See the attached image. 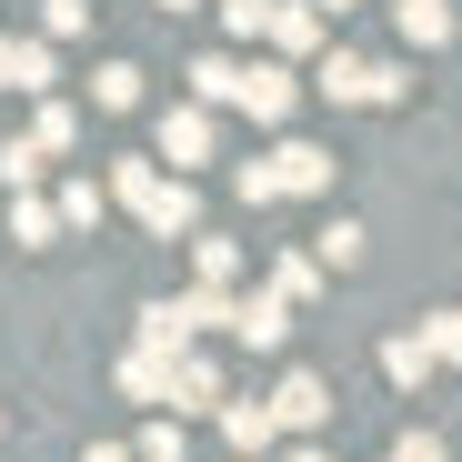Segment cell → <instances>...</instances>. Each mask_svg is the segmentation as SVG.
Listing matches in <instances>:
<instances>
[{"label": "cell", "mask_w": 462, "mask_h": 462, "mask_svg": "<svg viewBox=\"0 0 462 462\" xmlns=\"http://www.w3.org/2000/svg\"><path fill=\"white\" fill-rule=\"evenodd\" d=\"M382 372H393L402 393H412V382H432V342H422V332H393V342H382Z\"/></svg>", "instance_id": "obj_16"}, {"label": "cell", "mask_w": 462, "mask_h": 462, "mask_svg": "<svg viewBox=\"0 0 462 462\" xmlns=\"http://www.w3.org/2000/svg\"><path fill=\"white\" fill-rule=\"evenodd\" d=\"M171 402H191V412H221V362L181 352V362H171Z\"/></svg>", "instance_id": "obj_10"}, {"label": "cell", "mask_w": 462, "mask_h": 462, "mask_svg": "<svg viewBox=\"0 0 462 462\" xmlns=\"http://www.w3.org/2000/svg\"><path fill=\"white\" fill-rule=\"evenodd\" d=\"M162 162H171V171L211 162V101H181V111H162Z\"/></svg>", "instance_id": "obj_4"}, {"label": "cell", "mask_w": 462, "mask_h": 462, "mask_svg": "<svg viewBox=\"0 0 462 462\" xmlns=\"http://www.w3.org/2000/svg\"><path fill=\"white\" fill-rule=\"evenodd\" d=\"M402 91H412V70H402V60H372V81H362V101H402Z\"/></svg>", "instance_id": "obj_28"}, {"label": "cell", "mask_w": 462, "mask_h": 462, "mask_svg": "<svg viewBox=\"0 0 462 462\" xmlns=\"http://www.w3.org/2000/svg\"><path fill=\"white\" fill-rule=\"evenodd\" d=\"M312 252H322V272H352V262H362V221H332Z\"/></svg>", "instance_id": "obj_20"}, {"label": "cell", "mask_w": 462, "mask_h": 462, "mask_svg": "<svg viewBox=\"0 0 462 462\" xmlns=\"http://www.w3.org/2000/svg\"><path fill=\"white\" fill-rule=\"evenodd\" d=\"M11 231H21V242H31V252H41V242H51V231H60V201H21V211H11Z\"/></svg>", "instance_id": "obj_23"}, {"label": "cell", "mask_w": 462, "mask_h": 462, "mask_svg": "<svg viewBox=\"0 0 462 462\" xmlns=\"http://www.w3.org/2000/svg\"><path fill=\"white\" fill-rule=\"evenodd\" d=\"M41 171V141H0V181H31Z\"/></svg>", "instance_id": "obj_29"}, {"label": "cell", "mask_w": 462, "mask_h": 462, "mask_svg": "<svg viewBox=\"0 0 462 462\" xmlns=\"http://www.w3.org/2000/svg\"><path fill=\"white\" fill-rule=\"evenodd\" d=\"M131 452H141V462H191V442H181V422H151V432H141Z\"/></svg>", "instance_id": "obj_22"}, {"label": "cell", "mask_w": 462, "mask_h": 462, "mask_svg": "<svg viewBox=\"0 0 462 462\" xmlns=\"http://www.w3.org/2000/svg\"><path fill=\"white\" fill-rule=\"evenodd\" d=\"M101 211H111L101 181H60V221H70V231H101Z\"/></svg>", "instance_id": "obj_18"}, {"label": "cell", "mask_w": 462, "mask_h": 462, "mask_svg": "<svg viewBox=\"0 0 462 462\" xmlns=\"http://www.w3.org/2000/svg\"><path fill=\"white\" fill-rule=\"evenodd\" d=\"M221 442H231V452H252V462H262V452L282 442V422H272V402H221Z\"/></svg>", "instance_id": "obj_6"}, {"label": "cell", "mask_w": 462, "mask_h": 462, "mask_svg": "<svg viewBox=\"0 0 462 462\" xmlns=\"http://www.w3.org/2000/svg\"><path fill=\"white\" fill-rule=\"evenodd\" d=\"M191 262H201V282H231V272H242V242H211V231H201Z\"/></svg>", "instance_id": "obj_21"}, {"label": "cell", "mask_w": 462, "mask_h": 462, "mask_svg": "<svg viewBox=\"0 0 462 462\" xmlns=\"http://www.w3.org/2000/svg\"><path fill=\"white\" fill-rule=\"evenodd\" d=\"M91 462H141V452H111V442H101V452H91Z\"/></svg>", "instance_id": "obj_33"}, {"label": "cell", "mask_w": 462, "mask_h": 462, "mask_svg": "<svg viewBox=\"0 0 462 462\" xmlns=\"http://www.w3.org/2000/svg\"><path fill=\"white\" fill-rule=\"evenodd\" d=\"M272 291H282V301H312V291H322V252H282V262H272Z\"/></svg>", "instance_id": "obj_17"}, {"label": "cell", "mask_w": 462, "mask_h": 462, "mask_svg": "<svg viewBox=\"0 0 462 462\" xmlns=\"http://www.w3.org/2000/svg\"><path fill=\"white\" fill-rule=\"evenodd\" d=\"M272 51H322V11L312 0H272V31H262Z\"/></svg>", "instance_id": "obj_9"}, {"label": "cell", "mask_w": 462, "mask_h": 462, "mask_svg": "<svg viewBox=\"0 0 462 462\" xmlns=\"http://www.w3.org/2000/svg\"><path fill=\"white\" fill-rule=\"evenodd\" d=\"M111 201H131V221L141 231H162V242H171V231H201V191L171 171H151V162H111Z\"/></svg>", "instance_id": "obj_1"}, {"label": "cell", "mask_w": 462, "mask_h": 462, "mask_svg": "<svg viewBox=\"0 0 462 462\" xmlns=\"http://www.w3.org/2000/svg\"><path fill=\"white\" fill-rule=\"evenodd\" d=\"M272 171H282V191H332V151L282 141V151H272Z\"/></svg>", "instance_id": "obj_7"}, {"label": "cell", "mask_w": 462, "mask_h": 462, "mask_svg": "<svg viewBox=\"0 0 462 462\" xmlns=\"http://www.w3.org/2000/svg\"><path fill=\"white\" fill-rule=\"evenodd\" d=\"M272 422H282V432H322V422H332V382H322V372H291L282 393H272Z\"/></svg>", "instance_id": "obj_3"}, {"label": "cell", "mask_w": 462, "mask_h": 462, "mask_svg": "<svg viewBox=\"0 0 462 462\" xmlns=\"http://www.w3.org/2000/svg\"><path fill=\"white\" fill-rule=\"evenodd\" d=\"M393 462H442V432H402V442H393Z\"/></svg>", "instance_id": "obj_30"}, {"label": "cell", "mask_w": 462, "mask_h": 462, "mask_svg": "<svg viewBox=\"0 0 462 462\" xmlns=\"http://www.w3.org/2000/svg\"><path fill=\"white\" fill-rule=\"evenodd\" d=\"M231 111H252V121H291V70L282 60H242V101Z\"/></svg>", "instance_id": "obj_5"}, {"label": "cell", "mask_w": 462, "mask_h": 462, "mask_svg": "<svg viewBox=\"0 0 462 462\" xmlns=\"http://www.w3.org/2000/svg\"><path fill=\"white\" fill-rule=\"evenodd\" d=\"M312 11H322V21H342V11H352V0H312Z\"/></svg>", "instance_id": "obj_32"}, {"label": "cell", "mask_w": 462, "mask_h": 462, "mask_svg": "<svg viewBox=\"0 0 462 462\" xmlns=\"http://www.w3.org/2000/svg\"><path fill=\"white\" fill-rule=\"evenodd\" d=\"M362 81H372V60H352V51H322L312 60V91H332V101H362Z\"/></svg>", "instance_id": "obj_15"}, {"label": "cell", "mask_w": 462, "mask_h": 462, "mask_svg": "<svg viewBox=\"0 0 462 462\" xmlns=\"http://www.w3.org/2000/svg\"><path fill=\"white\" fill-rule=\"evenodd\" d=\"M0 91H51V51L41 41H0Z\"/></svg>", "instance_id": "obj_11"}, {"label": "cell", "mask_w": 462, "mask_h": 462, "mask_svg": "<svg viewBox=\"0 0 462 462\" xmlns=\"http://www.w3.org/2000/svg\"><path fill=\"white\" fill-rule=\"evenodd\" d=\"M393 21H402V41H412V51H442V41H452V0H402Z\"/></svg>", "instance_id": "obj_12"}, {"label": "cell", "mask_w": 462, "mask_h": 462, "mask_svg": "<svg viewBox=\"0 0 462 462\" xmlns=\"http://www.w3.org/2000/svg\"><path fill=\"white\" fill-rule=\"evenodd\" d=\"M282 332H291V301L282 291H242V301H231V342H242V352H282Z\"/></svg>", "instance_id": "obj_2"}, {"label": "cell", "mask_w": 462, "mask_h": 462, "mask_svg": "<svg viewBox=\"0 0 462 462\" xmlns=\"http://www.w3.org/2000/svg\"><path fill=\"white\" fill-rule=\"evenodd\" d=\"M231 191L262 211V201H282V171H272V162H242V171H231Z\"/></svg>", "instance_id": "obj_24"}, {"label": "cell", "mask_w": 462, "mask_h": 462, "mask_svg": "<svg viewBox=\"0 0 462 462\" xmlns=\"http://www.w3.org/2000/svg\"><path fill=\"white\" fill-rule=\"evenodd\" d=\"M31 141H41V151H70V141H81V121H70L60 101H41V131H31Z\"/></svg>", "instance_id": "obj_26"}, {"label": "cell", "mask_w": 462, "mask_h": 462, "mask_svg": "<svg viewBox=\"0 0 462 462\" xmlns=\"http://www.w3.org/2000/svg\"><path fill=\"white\" fill-rule=\"evenodd\" d=\"M221 21H231V41H262L272 31V0H221Z\"/></svg>", "instance_id": "obj_25"}, {"label": "cell", "mask_w": 462, "mask_h": 462, "mask_svg": "<svg viewBox=\"0 0 462 462\" xmlns=\"http://www.w3.org/2000/svg\"><path fill=\"white\" fill-rule=\"evenodd\" d=\"M171 362H181V352H141V342H131L121 393H131V402H171Z\"/></svg>", "instance_id": "obj_8"}, {"label": "cell", "mask_w": 462, "mask_h": 462, "mask_svg": "<svg viewBox=\"0 0 462 462\" xmlns=\"http://www.w3.org/2000/svg\"><path fill=\"white\" fill-rule=\"evenodd\" d=\"M282 462H332V452H322V442H291V452H282Z\"/></svg>", "instance_id": "obj_31"}, {"label": "cell", "mask_w": 462, "mask_h": 462, "mask_svg": "<svg viewBox=\"0 0 462 462\" xmlns=\"http://www.w3.org/2000/svg\"><path fill=\"white\" fill-rule=\"evenodd\" d=\"M162 11H191V0H162Z\"/></svg>", "instance_id": "obj_34"}, {"label": "cell", "mask_w": 462, "mask_h": 462, "mask_svg": "<svg viewBox=\"0 0 462 462\" xmlns=\"http://www.w3.org/2000/svg\"><path fill=\"white\" fill-rule=\"evenodd\" d=\"M422 342H432V362H462V312H432Z\"/></svg>", "instance_id": "obj_27"}, {"label": "cell", "mask_w": 462, "mask_h": 462, "mask_svg": "<svg viewBox=\"0 0 462 462\" xmlns=\"http://www.w3.org/2000/svg\"><path fill=\"white\" fill-rule=\"evenodd\" d=\"M191 101H211V111H231V101H242V60H191Z\"/></svg>", "instance_id": "obj_13"}, {"label": "cell", "mask_w": 462, "mask_h": 462, "mask_svg": "<svg viewBox=\"0 0 462 462\" xmlns=\"http://www.w3.org/2000/svg\"><path fill=\"white\" fill-rule=\"evenodd\" d=\"M141 352H191V322H181V301H141Z\"/></svg>", "instance_id": "obj_14"}, {"label": "cell", "mask_w": 462, "mask_h": 462, "mask_svg": "<svg viewBox=\"0 0 462 462\" xmlns=\"http://www.w3.org/2000/svg\"><path fill=\"white\" fill-rule=\"evenodd\" d=\"M91 101H101V111H131V101H141V70H131V60L91 70Z\"/></svg>", "instance_id": "obj_19"}]
</instances>
